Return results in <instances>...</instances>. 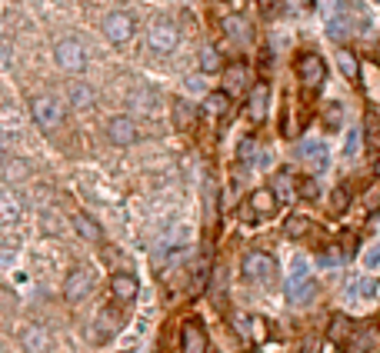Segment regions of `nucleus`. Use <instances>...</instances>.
Masks as SVG:
<instances>
[{
  "label": "nucleus",
  "instance_id": "nucleus-25",
  "mask_svg": "<svg viewBox=\"0 0 380 353\" xmlns=\"http://www.w3.org/2000/svg\"><path fill=\"white\" fill-rule=\"evenodd\" d=\"M337 67H341V74L347 80H357L361 77V64H357V57L350 54V50H337Z\"/></svg>",
  "mask_w": 380,
  "mask_h": 353
},
{
  "label": "nucleus",
  "instance_id": "nucleus-39",
  "mask_svg": "<svg viewBox=\"0 0 380 353\" xmlns=\"http://www.w3.org/2000/svg\"><path fill=\"white\" fill-rule=\"evenodd\" d=\"M301 197H307V200H314V197H317V187H314V180H304V184H301Z\"/></svg>",
  "mask_w": 380,
  "mask_h": 353
},
{
  "label": "nucleus",
  "instance_id": "nucleus-36",
  "mask_svg": "<svg viewBox=\"0 0 380 353\" xmlns=\"http://www.w3.org/2000/svg\"><path fill=\"white\" fill-rule=\"evenodd\" d=\"M363 267H367V270H374V267H380V240L374 243V247H370L367 254H363Z\"/></svg>",
  "mask_w": 380,
  "mask_h": 353
},
{
  "label": "nucleus",
  "instance_id": "nucleus-24",
  "mask_svg": "<svg viewBox=\"0 0 380 353\" xmlns=\"http://www.w3.org/2000/svg\"><path fill=\"white\" fill-rule=\"evenodd\" d=\"M354 330H357V327H354L347 316H334V320H330V340H334V343H341V347L350 340Z\"/></svg>",
  "mask_w": 380,
  "mask_h": 353
},
{
  "label": "nucleus",
  "instance_id": "nucleus-19",
  "mask_svg": "<svg viewBox=\"0 0 380 353\" xmlns=\"http://www.w3.org/2000/svg\"><path fill=\"white\" fill-rule=\"evenodd\" d=\"M234 330L240 336H264V320L254 314H234Z\"/></svg>",
  "mask_w": 380,
  "mask_h": 353
},
{
  "label": "nucleus",
  "instance_id": "nucleus-1",
  "mask_svg": "<svg viewBox=\"0 0 380 353\" xmlns=\"http://www.w3.org/2000/svg\"><path fill=\"white\" fill-rule=\"evenodd\" d=\"M284 294H287V300H290V303H297V307L310 303L314 294H317L314 277H310V270H307L304 257H294V263H290V274H287V280H284Z\"/></svg>",
  "mask_w": 380,
  "mask_h": 353
},
{
  "label": "nucleus",
  "instance_id": "nucleus-22",
  "mask_svg": "<svg viewBox=\"0 0 380 353\" xmlns=\"http://www.w3.org/2000/svg\"><path fill=\"white\" fill-rule=\"evenodd\" d=\"M20 220V200L14 193H0V227H10Z\"/></svg>",
  "mask_w": 380,
  "mask_h": 353
},
{
  "label": "nucleus",
  "instance_id": "nucleus-34",
  "mask_svg": "<svg viewBox=\"0 0 380 353\" xmlns=\"http://www.w3.org/2000/svg\"><path fill=\"white\" fill-rule=\"evenodd\" d=\"M361 147V127H354V131H347V140H343V157H354Z\"/></svg>",
  "mask_w": 380,
  "mask_h": 353
},
{
  "label": "nucleus",
  "instance_id": "nucleus-29",
  "mask_svg": "<svg viewBox=\"0 0 380 353\" xmlns=\"http://www.w3.org/2000/svg\"><path fill=\"white\" fill-rule=\"evenodd\" d=\"M224 34L234 40H247L250 37V27L244 23V17H224Z\"/></svg>",
  "mask_w": 380,
  "mask_h": 353
},
{
  "label": "nucleus",
  "instance_id": "nucleus-8",
  "mask_svg": "<svg viewBox=\"0 0 380 353\" xmlns=\"http://www.w3.org/2000/svg\"><path fill=\"white\" fill-rule=\"evenodd\" d=\"M177 44H180V34H177V27L167 23V20L153 23L151 30H147V47H151L153 54H173Z\"/></svg>",
  "mask_w": 380,
  "mask_h": 353
},
{
  "label": "nucleus",
  "instance_id": "nucleus-3",
  "mask_svg": "<svg viewBox=\"0 0 380 353\" xmlns=\"http://www.w3.org/2000/svg\"><path fill=\"white\" fill-rule=\"evenodd\" d=\"M240 274H244L250 283L274 287V280H277V260H274L270 254L254 250V254H247V257H244V263H240Z\"/></svg>",
  "mask_w": 380,
  "mask_h": 353
},
{
  "label": "nucleus",
  "instance_id": "nucleus-17",
  "mask_svg": "<svg viewBox=\"0 0 380 353\" xmlns=\"http://www.w3.org/2000/svg\"><path fill=\"white\" fill-rule=\"evenodd\" d=\"M173 127L177 131H193V124H197V107L187 104V100H173Z\"/></svg>",
  "mask_w": 380,
  "mask_h": 353
},
{
  "label": "nucleus",
  "instance_id": "nucleus-4",
  "mask_svg": "<svg viewBox=\"0 0 380 353\" xmlns=\"http://www.w3.org/2000/svg\"><path fill=\"white\" fill-rule=\"evenodd\" d=\"M277 213V197L270 190H254L247 200L240 204V220L244 223H260Z\"/></svg>",
  "mask_w": 380,
  "mask_h": 353
},
{
  "label": "nucleus",
  "instance_id": "nucleus-13",
  "mask_svg": "<svg viewBox=\"0 0 380 353\" xmlns=\"http://www.w3.org/2000/svg\"><path fill=\"white\" fill-rule=\"evenodd\" d=\"M180 353H207V334L200 323H184V334H180Z\"/></svg>",
  "mask_w": 380,
  "mask_h": 353
},
{
  "label": "nucleus",
  "instance_id": "nucleus-12",
  "mask_svg": "<svg viewBox=\"0 0 380 353\" xmlns=\"http://www.w3.org/2000/svg\"><path fill=\"white\" fill-rule=\"evenodd\" d=\"M267 107H270V87L267 84H254V90L247 93V120L260 124L267 117Z\"/></svg>",
  "mask_w": 380,
  "mask_h": 353
},
{
  "label": "nucleus",
  "instance_id": "nucleus-11",
  "mask_svg": "<svg viewBox=\"0 0 380 353\" xmlns=\"http://www.w3.org/2000/svg\"><path fill=\"white\" fill-rule=\"evenodd\" d=\"M20 347H23V353H47L50 350V334H47V327L27 323V327L20 330Z\"/></svg>",
  "mask_w": 380,
  "mask_h": 353
},
{
  "label": "nucleus",
  "instance_id": "nucleus-35",
  "mask_svg": "<svg viewBox=\"0 0 380 353\" xmlns=\"http://www.w3.org/2000/svg\"><path fill=\"white\" fill-rule=\"evenodd\" d=\"M133 104H137L140 111H153V104H157V93H153V90H137V93H133Z\"/></svg>",
  "mask_w": 380,
  "mask_h": 353
},
{
  "label": "nucleus",
  "instance_id": "nucleus-31",
  "mask_svg": "<svg viewBox=\"0 0 380 353\" xmlns=\"http://www.w3.org/2000/svg\"><path fill=\"white\" fill-rule=\"evenodd\" d=\"M237 157H240V164H254V160H257V140H254V137H244L240 147H237Z\"/></svg>",
  "mask_w": 380,
  "mask_h": 353
},
{
  "label": "nucleus",
  "instance_id": "nucleus-33",
  "mask_svg": "<svg viewBox=\"0 0 380 353\" xmlns=\"http://www.w3.org/2000/svg\"><path fill=\"white\" fill-rule=\"evenodd\" d=\"M200 67H204V70H220V57H217L213 47H204V50H200Z\"/></svg>",
  "mask_w": 380,
  "mask_h": 353
},
{
  "label": "nucleus",
  "instance_id": "nucleus-30",
  "mask_svg": "<svg viewBox=\"0 0 380 353\" xmlns=\"http://www.w3.org/2000/svg\"><path fill=\"white\" fill-rule=\"evenodd\" d=\"M204 107H207V113H213V117H224L230 107V97L224 90H217V93H210L207 100H204Z\"/></svg>",
  "mask_w": 380,
  "mask_h": 353
},
{
  "label": "nucleus",
  "instance_id": "nucleus-32",
  "mask_svg": "<svg viewBox=\"0 0 380 353\" xmlns=\"http://www.w3.org/2000/svg\"><path fill=\"white\" fill-rule=\"evenodd\" d=\"M350 204V193H347V187H337L334 190V197H330V213H343Z\"/></svg>",
  "mask_w": 380,
  "mask_h": 353
},
{
  "label": "nucleus",
  "instance_id": "nucleus-26",
  "mask_svg": "<svg viewBox=\"0 0 380 353\" xmlns=\"http://www.w3.org/2000/svg\"><path fill=\"white\" fill-rule=\"evenodd\" d=\"M70 104H74L77 111L94 107V90H91L87 84H74V87H70Z\"/></svg>",
  "mask_w": 380,
  "mask_h": 353
},
{
  "label": "nucleus",
  "instance_id": "nucleus-7",
  "mask_svg": "<svg viewBox=\"0 0 380 353\" xmlns=\"http://www.w3.org/2000/svg\"><path fill=\"white\" fill-rule=\"evenodd\" d=\"M133 30H137V23H133V17L127 10H114V14L104 17V37L111 40V44H117V47L127 44L133 37Z\"/></svg>",
  "mask_w": 380,
  "mask_h": 353
},
{
  "label": "nucleus",
  "instance_id": "nucleus-5",
  "mask_svg": "<svg viewBox=\"0 0 380 353\" xmlns=\"http://www.w3.org/2000/svg\"><path fill=\"white\" fill-rule=\"evenodd\" d=\"M54 60H57L60 70H67V74H80V70L87 67V50H84L80 40L64 37V40H57V47H54Z\"/></svg>",
  "mask_w": 380,
  "mask_h": 353
},
{
  "label": "nucleus",
  "instance_id": "nucleus-27",
  "mask_svg": "<svg viewBox=\"0 0 380 353\" xmlns=\"http://www.w3.org/2000/svg\"><path fill=\"white\" fill-rule=\"evenodd\" d=\"M284 233L290 237V240H301V237H307V233H310V220L297 213V217H290V220L284 223Z\"/></svg>",
  "mask_w": 380,
  "mask_h": 353
},
{
  "label": "nucleus",
  "instance_id": "nucleus-15",
  "mask_svg": "<svg viewBox=\"0 0 380 353\" xmlns=\"http://www.w3.org/2000/svg\"><path fill=\"white\" fill-rule=\"evenodd\" d=\"M247 80H250V74H247L244 64H230L227 70H224V93H227V97L244 93L247 90Z\"/></svg>",
  "mask_w": 380,
  "mask_h": 353
},
{
  "label": "nucleus",
  "instance_id": "nucleus-6",
  "mask_svg": "<svg viewBox=\"0 0 380 353\" xmlns=\"http://www.w3.org/2000/svg\"><path fill=\"white\" fill-rule=\"evenodd\" d=\"M91 290H94V270L91 267H74L67 274V280H64V297H67V303H80Z\"/></svg>",
  "mask_w": 380,
  "mask_h": 353
},
{
  "label": "nucleus",
  "instance_id": "nucleus-14",
  "mask_svg": "<svg viewBox=\"0 0 380 353\" xmlns=\"http://www.w3.org/2000/svg\"><path fill=\"white\" fill-rule=\"evenodd\" d=\"M301 160L307 164L310 173H321V170H327V147L321 140H304L301 144Z\"/></svg>",
  "mask_w": 380,
  "mask_h": 353
},
{
  "label": "nucleus",
  "instance_id": "nucleus-42",
  "mask_svg": "<svg viewBox=\"0 0 380 353\" xmlns=\"http://www.w3.org/2000/svg\"><path fill=\"white\" fill-rule=\"evenodd\" d=\"M207 353H213V350H207Z\"/></svg>",
  "mask_w": 380,
  "mask_h": 353
},
{
  "label": "nucleus",
  "instance_id": "nucleus-2",
  "mask_svg": "<svg viewBox=\"0 0 380 353\" xmlns=\"http://www.w3.org/2000/svg\"><path fill=\"white\" fill-rule=\"evenodd\" d=\"M30 117H34V124L44 133H54L64 124V104L57 97H50V93H37L30 100Z\"/></svg>",
  "mask_w": 380,
  "mask_h": 353
},
{
  "label": "nucleus",
  "instance_id": "nucleus-23",
  "mask_svg": "<svg viewBox=\"0 0 380 353\" xmlns=\"http://www.w3.org/2000/svg\"><path fill=\"white\" fill-rule=\"evenodd\" d=\"M374 294H377V280L374 277H357L347 287V297L350 300H370Z\"/></svg>",
  "mask_w": 380,
  "mask_h": 353
},
{
  "label": "nucleus",
  "instance_id": "nucleus-28",
  "mask_svg": "<svg viewBox=\"0 0 380 353\" xmlns=\"http://www.w3.org/2000/svg\"><path fill=\"white\" fill-rule=\"evenodd\" d=\"M277 200H294L297 193H294V177L290 173H281L277 180H274V190H270Z\"/></svg>",
  "mask_w": 380,
  "mask_h": 353
},
{
  "label": "nucleus",
  "instance_id": "nucleus-9",
  "mask_svg": "<svg viewBox=\"0 0 380 353\" xmlns=\"http://www.w3.org/2000/svg\"><path fill=\"white\" fill-rule=\"evenodd\" d=\"M297 77H301V84L307 90H317L323 84V77H327V67H323V60L317 54H304L297 60Z\"/></svg>",
  "mask_w": 380,
  "mask_h": 353
},
{
  "label": "nucleus",
  "instance_id": "nucleus-16",
  "mask_svg": "<svg viewBox=\"0 0 380 353\" xmlns=\"http://www.w3.org/2000/svg\"><path fill=\"white\" fill-rule=\"evenodd\" d=\"M111 290H114V297L120 300V303H133V300H137V277H131V274H114Z\"/></svg>",
  "mask_w": 380,
  "mask_h": 353
},
{
  "label": "nucleus",
  "instance_id": "nucleus-41",
  "mask_svg": "<svg viewBox=\"0 0 380 353\" xmlns=\"http://www.w3.org/2000/svg\"><path fill=\"white\" fill-rule=\"evenodd\" d=\"M250 353H257V350H250Z\"/></svg>",
  "mask_w": 380,
  "mask_h": 353
},
{
  "label": "nucleus",
  "instance_id": "nucleus-18",
  "mask_svg": "<svg viewBox=\"0 0 380 353\" xmlns=\"http://www.w3.org/2000/svg\"><path fill=\"white\" fill-rule=\"evenodd\" d=\"M74 230L84 237V240L91 243H100L104 240V230H100V223L94 217H87V213H74Z\"/></svg>",
  "mask_w": 380,
  "mask_h": 353
},
{
  "label": "nucleus",
  "instance_id": "nucleus-10",
  "mask_svg": "<svg viewBox=\"0 0 380 353\" xmlns=\"http://www.w3.org/2000/svg\"><path fill=\"white\" fill-rule=\"evenodd\" d=\"M137 137H140V131H137V124L131 117H111V124H107V140L111 144L131 147V144H137Z\"/></svg>",
  "mask_w": 380,
  "mask_h": 353
},
{
  "label": "nucleus",
  "instance_id": "nucleus-40",
  "mask_svg": "<svg viewBox=\"0 0 380 353\" xmlns=\"http://www.w3.org/2000/svg\"><path fill=\"white\" fill-rule=\"evenodd\" d=\"M304 353H314V347H304Z\"/></svg>",
  "mask_w": 380,
  "mask_h": 353
},
{
  "label": "nucleus",
  "instance_id": "nucleus-38",
  "mask_svg": "<svg viewBox=\"0 0 380 353\" xmlns=\"http://www.w3.org/2000/svg\"><path fill=\"white\" fill-rule=\"evenodd\" d=\"M323 117H327V127H337L341 124V107H327Z\"/></svg>",
  "mask_w": 380,
  "mask_h": 353
},
{
  "label": "nucleus",
  "instance_id": "nucleus-37",
  "mask_svg": "<svg viewBox=\"0 0 380 353\" xmlns=\"http://www.w3.org/2000/svg\"><path fill=\"white\" fill-rule=\"evenodd\" d=\"M23 173H27V167H23L20 160H14V164H7V170H3V177H7V180H20Z\"/></svg>",
  "mask_w": 380,
  "mask_h": 353
},
{
  "label": "nucleus",
  "instance_id": "nucleus-20",
  "mask_svg": "<svg viewBox=\"0 0 380 353\" xmlns=\"http://www.w3.org/2000/svg\"><path fill=\"white\" fill-rule=\"evenodd\" d=\"M363 140H367L370 157H380V117L377 113H367V120H363Z\"/></svg>",
  "mask_w": 380,
  "mask_h": 353
},
{
  "label": "nucleus",
  "instance_id": "nucleus-21",
  "mask_svg": "<svg viewBox=\"0 0 380 353\" xmlns=\"http://www.w3.org/2000/svg\"><path fill=\"white\" fill-rule=\"evenodd\" d=\"M374 343H377V330H370V327H367L363 334H361V330H354L350 340H347L343 347H347V353H367Z\"/></svg>",
  "mask_w": 380,
  "mask_h": 353
}]
</instances>
